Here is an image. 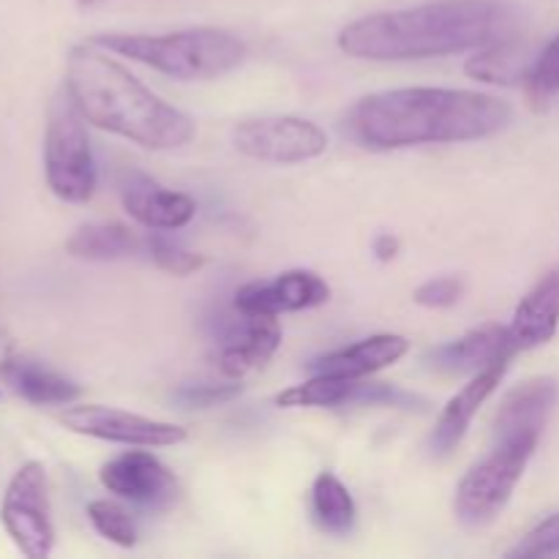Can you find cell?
Instances as JSON below:
<instances>
[{"label": "cell", "mask_w": 559, "mask_h": 559, "mask_svg": "<svg viewBox=\"0 0 559 559\" xmlns=\"http://www.w3.org/2000/svg\"><path fill=\"white\" fill-rule=\"evenodd\" d=\"M145 251L162 271L173 273V276H191V273H197L205 265V257L197 254V251H189L183 243H178V240L167 238L162 233L147 235Z\"/></svg>", "instance_id": "cell-26"}, {"label": "cell", "mask_w": 559, "mask_h": 559, "mask_svg": "<svg viewBox=\"0 0 559 559\" xmlns=\"http://www.w3.org/2000/svg\"><path fill=\"white\" fill-rule=\"evenodd\" d=\"M374 254L380 257L382 262L393 260V257L399 254V240L393 238V235H377V240H374Z\"/></svg>", "instance_id": "cell-30"}, {"label": "cell", "mask_w": 559, "mask_h": 559, "mask_svg": "<svg viewBox=\"0 0 559 559\" xmlns=\"http://www.w3.org/2000/svg\"><path fill=\"white\" fill-rule=\"evenodd\" d=\"M91 41L107 52L123 55L183 82L216 80L238 69L246 58V44L222 27H189V31L162 33V36L102 33Z\"/></svg>", "instance_id": "cell-4"}, {"label": "cell", "mask_w": 559, "mask_h": 559, "mask_svg": "<svg viewBox=\"0 0 559 559\" xmlns=\"http://www.w3.org/2000/svg\"><path fill=\"white\" fill-rule=\"evenodd\" d=\"M240 393V385H186L180 391H175V402L180 407H191V409H207L216 407V404L229 402Z\"/></svg>", "instance_id": "cell-29"}, {"label": "cell", "mask_w": 559, "mask_h": 559, "mask_svg": "<svg viewBox=\"0 0 559 559\" xmlns=\"http://www.w3.org/2000/svg\"><path fill=\"white\" fill-rule=\"evenodd\" d=\"M218 369L222 374L238 377L260 369L282 347V328L271 314H246L235 309L218 317L216 322Z\"/></svg>", "instance_id": "cell-10"}, {"label": "cell", "mask_w": 559, "mask_h": 559, "mask_svg": "<svg viewBox=\"0 0 559 559\" xmlns=\"http://www.w3.org/2000/svg\"><path fill=\"white\" fill-rule=\"evenodd\" d=\"M0 374L9 382L11 391L20 393L25 402L41 404V407H63L80 396V388L69 377L47 369L31 358H9L0 366Z\"/></svg>", "instance_id": "cell-21"}, {"label": "cell", "mask_w": 559, "mask_h": 559, "mask_svg": "<svg viewBox=\"0 0 559 559\" xmlns=\"http://www.w3.org/2000/svg\"><path fill=\"white\" fill-rule=\"evenodd\" d=\"M87 519H91L93 530L102 535L109 544L120 546V549H131L136 546V524L131 519V513L126 508H120L118 502L109 500H93L87 506Z\"/></svg>", "instance_id": "cell-24"}, {"label": "cell", "mask_w": 559, "mask_h": 559, "mask_svg": "<svg viewBox=\"0 0 559 559\" xmlns=\"http://www.w3.org/2000/svg\"><path fill=\"white\" fill-rule=\"evenodd\" d=\"M511 104L462 87H399L364 96L347 115L349 134L371 151L475 142L500 134Z\"/></svg>", "instance_id": "cell-1"}, {"label": "cell", "mask_w": 559, "mask_h": 559, "mask_svg": "<svg viewBox=\"0 0 559 559\" xmlns=\"http://www.w3.org/2000/svg\"><path fill=\"white\" fill-rule=\"evenodd\" d=\"M58 420L74 435L96 437V440L120 442L131 448H173L186 442L183 426L153 420L126 409L102 407V404H76L58 413Z\"/></svg>", "instance_id": "cell-9"}, {"label": "cell", "mask_w": 559, "mask_h": 559, "mask_svg": "<svg viewBox=\"0 0 559 559\" xmlns=\"http://www.w3.org/2000/svg\"><path fill=\"white\" fill-rule=\"evenodd\" d=\"M331 300V287L311 271H287L273 282H251L235 293V309L246 314H287L317 309Z\"/></svg>", "instance_id": "cell-14"}, {"label": "cell", "mask_w": 559, "mask_h": 559, "mask_svg": "<svg viewBox=\"0 0 559 559\" xmlns=\"http://www.w3.org/2000/svg\"><path fill=\"white\" fill-rule=\"evenodd\" d=\"M87 120L76 109L69 91L52 98L44 134V175L58 200L82 205L96 191V158L87 140Z\"/></svg>", "instance_id": "cell-5"}, {"label": "cell", "mask_w": 559, "mask_h": 559, "mask_svg": "<svg viewBox=\"0 0 559 559\" xmlns=\"http://www.w3.org/2000/svg\"><path fill=\"white\" fill-rule=\"evenodd\" d=\"M559 385L555 377H533L506 393L495 415V442H535L557 407Z\"/></svg>", "instance_id": "cell-13"}, {"label": "cell", "mask_w": 559, "mask_h": 559, "mask_svg": "<svg viewBox=\"0 0 559 559\" xmlns=\"http://www.w3.org/2000/svg\"><path fill=\"white\" fill-rule=\"evenodd\" d=\"M145 249V240L136 238L129 227L118 222L107 224H82L69 240L66 251L76 260L87 262H112L123 257H134Z\"/></svg>", "instance_id": "cell-22"}, {"label": "cell", "mask_w": 559, "mask_h": 559, "mask_svg": "<svg viewBox=\"0 0 559 559\" xmlns=\"http://www.w3.org/2000/svg\"><path fill=\"white\" fill-rule=\"evenodd\" d=\"M511 559H538V557H559V513L544 519L535 530H530L511 551Z\"/></svg>", "instance_id": "cell-27"}, {"label": "cell", "mask_w": 559, "mask_h": 559, "mask_svg": "<svg viewBox=\"0 0 559 559\" xmlns=\"http://www.w3.org/2000/svg\"><path fill=\"white\" fill-rule=\"evenodd\" d=\"M123 207L134 222L147 229H173L186 227L194 218L197 202L183 191L164 189L156 180L136 175L123 189Z\"/></svg>", "instance_id": "cell-18"}, {"label": "cell", "mask_w": 559, "mask_h": 559, "mask_svg": "<svg viewBox=\"0 0 559 559\" xmlns=\"http://www.w3.org/2000/svg\"><path fill=\"white\" fill-rule=\"evenodd\" d=\"M464 282L459 276H442L431 278V282L420 284L415 289V304L426 306V309H451L462 300Z\"/></svg>", "instance_id": "cell-28"}, {"label": "cell", "mask_w": 559, "mask_h": 559, "mask_svg": "<svg viewBox=\"0 0 559 559\" xmlns=\"http://www.w3.org/2000/svg\"><path fill=\"white\" fill-rule=\"evenodd\" d=\"M511 33H519L516 11L502 0H435L360 16L338 33V47L358 60H424L478 49Z\"/></svg>", "instance_id": "cell-2"}, {"label": "cell", "mask_w": 559, "mask_h": 559, "mask_svg": "<svg viewBox=\"0 0 559 559\" xmlns=\"http://www.w3.org/2000/svg\"><path fill=\"white\" fill-rule=\"evenodd\" d=\"M409 342L399 333H377V336L364 338L349 347L333 349V353L320 355L309 364V374H331L349 377V380H364L374 371L388 369L396 360L407 355Z\"/></svg>", "instance_id": "cell-17"}, {"label": "cell", "mask_w": 559, "mask_h": 559, "mask_svg": "<svg viewBox=\"0 0 559 559\" xmlns=\"http://www.w3.org/2000/svg\"><path fill=\"white\" fill-rule=\"evenodd\" d=\"M311 516L322 533L347 535L358 522V508L347 486L333 473L317 475L311 486Z\"/></svg>", "instance_id": "cell-23"}, {"label": "cell", "mask_w": 559, "mask_h": 559, "mask_svg": "<svg viewBox=\"0 0 559 559\" xmlns=\"http://www.w3.org/2000/svg\"><path fill=\"white\" fill-rule=\"evenodd\" d=\"M508 366L511 358L497 360V364L486 366L484 371L473 374V380L445 404V409L437 418L435 431H431V453L435 456H448L451 451H456L459 442L467 435L469 424L478 415V409L489 402V396H495V391L500 388L502 377L508 374Z\"/></svg>", "instance_id": "cell-15"}, {"label": "cell", "mask_w": 559, "mask_h": 559, "mask_svg": "<svg viewBox=\"0 0 559 559\" xmlns=\"http://www.w3.org/2000/svg\"><path fill=\"white\" fill-rule=\"evenodd\" d=\"M538 451L535 442H495L491 453L469 467L456 489V516L467 527H480L500 516L516 491L530 459Z\"/></svg>", "instance_id": "cell-6"}, {"label": "cell", "mask_w": 559, "mask_h": 559, "mask_svg": "<svg viewBox=\"0 0 559 559\" xmlns=\"http://www.w3.org/2000/svg\"><path fill=\"white\" fill-rule=\"evenodd\" d=\"M104 489L142 508H167L178 495L175 475L147 451H126L102 467Z\"/></svg>", "instance_id": "cell-11"}, {"label": "cell", "mask_w": 559, "mask_h": 559, "mask_svg": "<svg viewBox=\"0 0 559 559\" xmlns=\"http://www.w3.org/2000/svg\"><path fill=\"white\" fill-rule=\"evenodd\" d=\"M513 355H516V349H513L511 336H508V328L491 322V325L475 328V331L464 333L456 342L435 347L426 355V364H429V369L440 371V374L459 377L478 374L486 366L497 364V360L513 358Z\"/></svg>", "instance_id": "cell-16"}, {"label": "cell", "mask_w": 559, "mask_h": 559, "mask_svg": "<svg viewBox=\"0 0 559 559\" xmlns=\"http://www.w3.org/2000/svg\"><path fill=\"white\" fill-rule=\"evenodd\" d=\"M559 328V271L540 278L533 289L522 298V304L513 311V320L508 325V336L516 353L524 349L544 347L555 338Z\"/></svg>", "instance_id": "cell-19"}, {"label": "cell", "mask_w": 559, "mask_h": 559, "mask_svg": "<svg viewBox=\"0 0 559 559\" xmlns=\"http://www.w3.org/2000/svg\"><path fill=\"white\" fill-rule=\"evenodd\" d=\"M527 98L535 109H544L546 104L559 93V36L551 38L544 47V52L535 55V63L530 69L527 82Z\"/></svg>", "instance_id": "cell-25"}, {"label": "cell", "mask_w": 559, "mask_h": 559, "mask_svg": "<svg viewBox=\"0 0 559 559\" xmlns=\"http://www.w3.org/2000/svg\"><path fill=\"white\" fill-rule=\"evenodd\" d=\"M418 399L385 382L349 380V377L311 374L309 382L287 388L278 393V407H347V404H393V407H407Z\"/></svg>", "instance_id": "cell-12"}, {"label": "cell", "mask_w": 559, "mask_h": 559, "mask_svg": "<svg viewBox=\"0 0 559 559\" xmlns=\"http://www.w3.org/2000/svg\"><path fill=\"white\" fill-rule=\"evenodd\" d=\"M533 63L535 58L527 41L519 33H511L475 49L473 58L464 63V71L473 80L489 82V85H522L527 82Z\"/></svg>", "instance_id": "cell-20"}, {"label": "cell", "mask_w": 559, "mask_h": 559, "mask_svg": "<svg viewBox=\"0 0 559 559\" xmlns=\"http://www.w3.org/2000/svg\"><path fill=\"white\" fill-rule=\"evenodd\" d=\"M0 522L22 555L31 559L49 557L55 546V527L47 469L41 462H27L16 469L3 495Z\"/></svg>", "instance_id": "cell-7"}, {"label": "cell", "mask_w": 559, "mask_h": 559, "mask_svg": "<svg viewBox=\"0 0 559 559\" xmlns=\"http://www.w3.org/2000/svg\"><path fill=\"white\" fill-rule=\"evenodd\" d=\"M66 91L87 123L147 151H175L194 140L189 115L156 96L93 41L69 52Z\"/></svg>", "instance_id": "cell-3"}, {"label": "cell", "mask_w": 559, "mask_h": 559, "mask_svg": "<svg viewBox=\"0 0 559 559\" xmlns=\"http://www.w3.org/2000/svg\"><path fill=\"white\" fill-rule=\"evenodd\" d=\"M233 145L254 162L300 164L328 151V134L306 118L267 115L235 126Z\"/></svg>", "instance_id": "cell-8"}, {"label": "cell", "mask_w": 559, "mask_h": 559, "mask_svg": "<svg viewBox=\"0 0 559 559\" xmlns=\"http://www.w3.org/2000/svg\"><path fill=\"white\" fill-rule=\"evenodd\" d=\"M82 5H91V3H96V0H80Z\"/></svg>", "instance_id": "cell-31"}]
</instances>
